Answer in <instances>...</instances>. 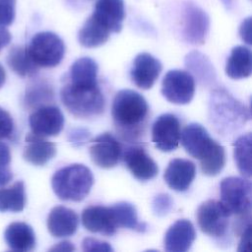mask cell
<instances>
[{
	"label": "cell",
	"instance_id": "obj_8",
	"mask_svg": "<svg viewBox=\"0 0 252 252\" xmlns=\"http://www.w3.org/2000/svg\"><path fill=\"white\" fill-rule=\"evenodd\" d=\"M161 94L175 104L189 103L195 94V81L193 76L183 70H170L162 79Z\"/></svg>",
	"mask_w": 252,
	"mask_h": 252
},
{
	"label": "cell",
	"instance_id": "obj_36",
	"mask_svg": "<svg viewBox=\"0 0 252 252\" xmlns=\"http://www.w3.org/2000/svg\"><path fill=\"white\" fill-rule=\"evenodd\" d=\"M14 132V122L12 116L0 107V140L9 138Z\"/></svg>",
	"mask_w": 252,
	"mask_h": 252
},
{
	"label": "cell",
	"instance_id": "obj_38",
	"mask_svg": "<svg viewBox=\"0 0 252 252\" xmlns=\"http://www.w3.org/2000/svg\"><path fill=\"white\" fill-rule=\"evenodd\" d=\"M239 34L244 42L251 44V17L243 20L239 27Z\"/></svg>",
	"mask_w": 252,
	"mask_h": 252
},
{
	"label": "cell",
	"instance_id": "obj_12",
	"mask_svg": "<svg viewBox=\"0 0 252 252\" xmlns=\"http://www.w3.org/2000/svg\"><path fill=\"white\" fill-rule=\"evenodd\" d=\"M64 115L54 105L37 107L29 117L32 133L41 137L57 136L64 126Z\"/></svg>",
	"mask_w": 252,
	"mask_h": 252
},
{
	"label": "cell",
	"instance_id": "obj_15",
	"mask_svg": "<svg viewBox=\"0 0 252 252\" xmlns=\"http://www.w3.org/2000/svg\"><path fill=\"white\" fill-rule=\"evenodd\" d=\"M162 65L158 59L147 52L139 53L131 69V79L134 84L143 90L151 89L158 78Z\"/></svg>",
	"mask_w": 252,
	"mask_h": 252
},
{
	"label": "cell",
	"instance_id": "obj_30",
	"mask_svg": "<svg viewBox=\"0 0 252 252\" xmlns=\"http://www.w3.org/2000/svg\"><path fill=\"white\" fill-rule=\"evenodd\" d=\"M251 133L238 137L233 143V157L239 172L245 178L251 177Z\"/></svg>",
	"mask_w": 252,
	"mask_h": 252
},
{
	"label": "cell",
	"instance_id": "obj_7",
	"mask_svg": "<svg viewBox=\"0 0 252 252\" xmlns=\"http://www.w3.org/2000/svg\"><path fill=\"white\" fill-rule=\"evenodd\" d=\"M231 215L220 201L207 200L203 202L196 213L200 229L212 237H222L229 226Z\"/></svg>",
	"mask_w": 252,
	"mask_h": 252
},
{
	"label": "cell",
	"instance_id": "obj_25",
	"mask_svg": "<svg viewBox=\"0 0 252 252\" xmlns=\"http://www.w3.org/2000/svg\"><path fill=\"white\" fill-rule=\"evenodd\" d=\"M109 35L110 31L92 15L80 29L78 40L81 45L92 48L105 43Z\"/></svg>",
	"mask_w": 252,
	"mask_h": 252
},
{
	"label": "cell",
	"instance_id": "obj_11",
	"mask_svg": "<svg viewBox=\"0 0 252 252\" xmlns=\"http://www.w3.org/2000/svg\"><path fill=\"white\" fill-rule=\"evenodd\" d=\"M90 156L92 161L98 167L111 168L122 157V148L112 134L105 132L91 141Z\"/></svg>",
	"mask_w": 252,
	"mask_h": 252
},
{
	"label": "cell",
	"instance_id": "obj_27",
	"mask_svg": "<svg viewBox=\"0 0 252 252\" xmlns=\"http://www.w3.org/2000/svg\"><path fill=\"white\" fill-rule=\"evenodd\" d=\"M9 67L21 77H32L38 71V66L32 60L27 47L13 46L7 55Z\"/></svg>",
	"mask_w": 252,
	"mask_h": 252
},
{
	"label": "cell",
	"instance_id": "obj_6",
	"mask_svg": "<svg viewBox=\"0 0 252 252\" xmlns=\"http://www.w3.org/2000/svg\"><path fill=\"white\" fill-rule=\"evenodd\" d=\"M27 49L35 65L43 68L57 66L65 54L63 40L52 32L35 33Z\"/></svg>",
	"mask_w": 252,
	"mask_h": 252
},
{
	"label": "cell",
	"instance_id": "obj_41",
	"mask_svg": "<svg viewBox=\"0 0 252 252\" xmlns=\"http://www.w3.org/2000/svg\"><path fill=\"white\" fill-rule=\"evenodd\" d=\"M49 250L50 251H67V252H70V251H74L75 247H74L73 243H71L70 241L65 240V241L57 243L56 245H54Z\"/></svg>",
	"mask_w": 252,
	"mask_h": 252
},
{
	"label": "cell",
	"instance_id": "obj_23",
	"mask_svg": "<svg viewBox=\"0 0 252 252\" xmlns=\"http://www.w3.org/2000/svg\"><path fill=\"white\" fill-rule=\"evenodd\" d=\"M252 72V55L248 47L237 45L231 49L225 65L226 75L234 80L248 78Z\"/></svg>",
	"mask_w": 252,
	"mask_h": 252
},
{
	"label": "cell",
	"instance_id": "obj_39",
	"mask_svg": "<svg viewBox=\"0 0 252 252\" xmlns=\"http://www.w3.org/2000/svg\"><path fill=\"white\" fill-rule=\"evenodd\" d=\"M10 162H11L10 149L6 144L0 143V169L9 167Z\"/></svg>",
	"mask_w": 252,
	"mask_h": 252
},
{
	"label": "cell",
	"instance_id": "obj_31",
	"mask_svg": "<svg viewBox=\"0 0 252 252\" xmlns=\"http://www.w3.org/2000/svg\"><path fill=\"white\" fill-rule=\"evenodd\" d=\"M53 98V91L51 86L46 82L37 81L32 83L27 89L25 103L29 108L40 107L44 103L51 101Z\"/></svg>",
	"mask_w": 252,
	"mask_h": 252
},
{
	"label": "cell",
	"instance_id": "obj_13",
	"mask_svg": "<svg viewBox=\"0 0 252 252\" xmlns=\"http://www.w3.org/2000/svg\"><path fill=\"white\" fill-rule=\"evenodd\" d=\"M180 141L186 153L199 160L208 156L218 144L199 123L188 124L180 133Z\"/></svg>",
	"mask_w": 252,
	"mask_h": 252
},
{
	"label": "cell",
	"instance_id": "obj_29",
	"mask_svg": "<svg viewBox=\"0 0 252 252\" xmlns=\"http://www.w3.org/2000/svg\"><path fill=\"white\" fill-rule=\"evenodd\" d=\"M26 205V191L23 181H17L8 188H0V212L18 213Z\"/></svg>",
	"mask_w": 252,
	"mask_h": 252
},
{
	"label": "cell",
	"instance_id": "obj_18",
	"mask_svg": "<svg viewBox=\"0 0 252 252\" xmlns=\"http://www.w3.org/2000/svg\"><path fill=\"white\" fill-rule=\"evenodd\" d=\"M196 175V165L184 158H173L169 161L163 178L169 188L177 192L186 191Z\"/></svg>",
	"mask_w": 252,
	"mask_h": 252
},
{
	"label": "cell",
	"instance_id": "obj_33",
	"mask_svg": "<svg viewBox=\"0 0 252 252\" xmlns=\"http://www.w3.org/2000/svg\"><path fill=\"white\" fill-rule=\"evenodd\" d=\"M172 206H173L172 198L170 195L166 193L158 194L152 202L153 212L158 217H163L167 215L172 209Z\"/></svg>",
	"mask_w": 252,
	"mask_h": 252
},
{
	"label": "cell",
	"instance_id": "obj_4",
	"mask_svg": "<svg viewBox=\"0 0 252 252\" xmlns=\"http://www.w3.org/2000/svg\"><path fill=\"white\" fill-rule=\"evenodd\" d=\"M60 96L68 111L79 118L97 116L104 110L105 100L98 85L86 86L68 83L61 89Z\"/></svg>",
	"mask_w": 252,
	"mask_h": 252
},
{
	"label": "cell",
	"instance_id": "obj_28",
	"mask_svg": "<svg viewBox=\"0 0 252 252\" xmlns=\"http://www.w3.org/2000/svg\"><path fill=\"white\" fill-rule=\"evenodd\" d=\"M110 208L118 228L125 227L140 232H144L147 229V224L138 220L136 208L131 203L118 202Z\"/></svg>",
	"mask_w": 252,
	"mask_h": 252
},
{
	"label": "cell",
	"instance_id": "obj_40",
	"mask_svg": "<svg viewBox=\"0 0 252 252\" xmlns=\"http://www.w3.org/2000/svg\"><path fill=\"white\" fill-rule=\"evenodd\" d=\"M250 235H251V225L248 226L240 235V243L238 247V251H246L249 249L250 245Z\"/></svg>",
	"mask_w": 252,
	"mask_h": 252
},
{
	"label": "cell",
	"instance_id": "obj_22",
	"mask_svg": "<svg viewBox=\"0 0 252 252\" xmlns=\"http://www.w3.org/2000/svg\"><path fill=\"white\" fill-rule=\"evenodd\" d=\"M4 238L10 249L18 252H29L35 246V235L31 225L16 221L9 224L4 232Z\"/></svg>",
	"mask_w": 252,
	"mask_h": 252
},
{
	"label": "cell",
	"instance_id": "obj_43",
	"mask_svg": "<svg viewBox=\"0 0 252 252\" xmlns=\"http://www.w3.org/2000/svg\"><path fill=\"white\" fill-rule=\"evenodd\" d=\"M11 41V33L5 28H0V49L8 45Z\"/></svg>",
	"mask_w": 252,
	"mask_h": 252
},
{
	"label": "cell",
	"instance_id": "obj_24",
	"mask_svg": "<svg viewBox=\"0 0 252 252\" xmlns=\"http://www.w3.org/2000/svg\"><path fill=\"white\" fill-rule=\"evenodd\" d=\"M185 66L203 86H210L216 81V70L210 59L197 50L189 52L185 56Z\"/></svg>",
	"mask_w": 252,
	"mask_h": 252
},
{
	"label": "cell",
	"instance_id": "obj_19",
	"mask_svg": "<svg viewBox=\"0 0 252 252\" xmlns=\"http://www.w3.org/2000/svg\"><path fill=\"white\" fill-rule=\"evenodd\" d=\"M79 224L77 213L64 206L54 207L47 218V229L54 237H68L73 235Z\"/></svg>",
	"mask_w": 252,
	"mask_h": 252
},
{
	"label": "cell",
	"instance_id": "obj_17",
	"mask_svg": "<svg viewBox=\"0 0 252 252\" xmlns=\"http://www.w3.org/2000/svg\"><path fill=\"white\" fill-rule=\"evenodd\" d=\"M196 238L193 223L185 219L176 220L166 230L163 238L164 249L169 252H185Z\"/></svg>",
	"mask_w": 252,
	"mask_h": 252
},
{
	"label": "cell",
	"instance_id": "obj_34",
	"mask_svg": "<svg viewBox=\"0 0 252 252\" xmlns=\"http://www.w3.org/2000/svg\"><path fill=\"white\" fill-rule=\"evenodd\" d=\"M16 15V0H0V28L10 26Z\"/></svg>",
	"mask_w": 252,
	"mask_h": 252
},
{
	"label": "cell",
	"instance_id": "obj_37",
	"mask_svg": "<svg viewBox=\"0 0 252 252\" xmlns=\"http://www.w3.org/2000/svg\"><path fill=\"white\" fill-rule=\"evenodd\" d=\"M82 248L84 251H113V248L110 246L109 243L105 241H100L93 237H86L82 242Z\"/></svg>",
	"mask_w": 252,
	"mask_h": 252
},
{
	"label": "cell",
	"instance_id": "obj_9",
	"mask_svg": "<svg viewBox=\"0 0 252 252\" xmlns=\"http://www.w3.org/2000/svg\"><path fill=\"white\" fill-rule=\"evenodd\" d=\"M210 29V17L207 12L193 2L185 3L182 13V35L186 42L203 44Z\"/></svg>",
	"mask_w": 252,
	"mask_h": 252
},
{
	"label": "cell",
	"instance_id": "obj_14",
	"mask_svg": "<svg viewBox=\"0 0 252 252\" xmlns=\"http://www.w3.org/2000/svg\"><path fill=\"white\" fill-rule=\"evenodd\" d=\"M122 158L127 168L138 180L147 181L158 173V164L141 146L127 148L122 154Z\"/></svg>",
	"mask_w": 252,
	"mask_h": 252
},
{
	"label": "cell",
	"instance_id": "obj_3",
	"mask_svg": "<svg viewBox=\"0 0 252 252\" xmlns=\"http://www.w3.org/2000/svg\"><path fill=\"white\" fill-rule=\"evenodd\" d=\"M93 184L94 176L91 169L82 163H73L58 169L51 179L53 192L63 201L84 200Z\"/></svg>",
	"mask_w": 252,
	"mask_h": 252
},
{
	"label": "cell",
	"instance_id": "obj_35",
	"mask_svg": "<svg viewBox=\"0 0 252 252\" xmlns=\"http://www.w3.org/2000/svg\"><path fill=\"white\" fill-rule=\"evenodd\" d=\"M68 141L74 147L85 145L91 138V133L86 128H73L68 132Z\"/></svg>",
	"mask_w": 252,
	"mask_h": 252
},
{
	"label": "cell",
	"instance_id": "obj_32",
	"mask_svg": "<svg viewBox=\"0 0 252 252\" xmlns=\"http://www.w3.org/2000/svg\"><path fill=\"white\" fill-rule=\"evenodd\" d=\"M225 165V151L224 148L218 144L216 148L203 159L200 160L201 170L205 175L216 176Z\"/></svg>",
	"mask_w": 252,
	"mask_h": 252
},
{
	"label": "cell",
	"instance_id": "obj_2",
	"mask_svg": "<svg viewBox=\"0 0 252 252\" xmlns=\"http://www.w3.org/2000/svg\"><path fill=\"white\" fill-rule=\"evenodd\" d=\"M209 113L212 124L222 135L232 134L251 117L250 109L224 89H215L212 91Z\"/></svg>",
	"mask_w": 252,
	"mask_h": 252
},
{
	"label": "cell",
	"instance_id": "obj_20",
	"mask_svg": "<svg viewBox=\"0 0 252 252\" xmlns=\"http://www.w3.org/2000/svg\"><path fill=\"white\" fill-rule=\"evenodd\" d=\"M92 15L104 25L110 32H119L125 18L124 1L98 0Z\"/></svg>",
	"mask_w": 252,
	"mask_h": 252
},
{
	"label": "cell",
	"instance_id": "obj_26",
	"mask_svg": "<svg viewBox=\"0 0 252 252\" xmlns=\"http://www.w3.org/2000/svg\"><path fill=\"white\" fill-rule=\"evenodd\" d=\"M98 67L96 62L90 57L77 59L70 68V82L74 85L94 86L97 84Z\"/></svg>",
	"mask_w": 252,
	"mask_h": 252
},
{
	"label": "cell",
	"instance_id": "obj_44",
	"mask_svg": "<svg viewBox=\"0 0 252 252\" xmlns=\"http://www.w3.org/2000/svg\"><path fill=\"white\" fill-rule=\"evenodd\" d=\"M6 80V72L4 70V68L2 67V65L0 64V88L4 85Z\"/></svg>",
	"mask_w": 252,
	"mask_h": 252
},
{
	"label": "cell",
	"instance_id": "obj_10",
	"mask_svg": "<svg viewBox=\"0 0 252 252\" xmlns=\"http://www.w3.org/2000/svg\"><path fill=\"white\" fill-rule=\"evenodd\" d=\"M180 122L171 113L159 115L152 127V141L161 152L174 151L180 142Z\"/></svg>",
	"mask_w": 252,
	"mask_h": 252
},
{
	"label": "cell",
	"instance_id": "obj_1",
	"mask_svg": "<svg viewBox=\"0 0 252 252\" xmlns=\"http://www.w3.org/2000/svg\"><path fill=\"white\" fill-rule=\"evenodd\" d=\"M111 115L118 132L125 139H135L143 132L149 115V105L138 92L121 90L113 98Z\"/></svg>",
	"mask_w": 252,
	"mask_h": 252
},
{
	"label": "cell",
	"instance_id": "obj_42",
	"mask_svg": "<svg viewBox=\"0 0 252 252\" xmlns=\"http://www.w3.org/2000/svg\"><path fill=\"white\" fill-rule=\"evenodd\" d=\"M12 178H13V174L9 167L0 169V186H4L8 184Z\"/></svg>",
	"mask_w": 252,
	"mask_h": 252
},
{
	"label": "cell",
	"instance_id": "obj_16",
	"mask_svg": "<svg viewBox=\"0 0 252 252\" xmlns=\"http://www.w3.org/2000/svg\"><path fill=\"white\" fill-rule=\"evenodd\" d=\"M82 222L85 228L91 232H98L111 236L115 234L117 225L110 207L90 206L82 213Z\"/></svg>",
	"mask_w": 252,
	"mask_h": 252
},
{
	"label": "cell",
	"instance_id": "obj_21",
	"mask_svg": "<svg viewBox=\"0 0 252 252\" xmlns=\"http://www.w3.org/2000/svg\"><path fill=\"white\" fill-rule=\"evenodd\" d=\"M27 146L24 149V158L33 165H44L56 155V147L44 137L30 133L26 137Z\"/></svg>",
	"mask_w": 252,
	"mask_h": 252
},
{
	"label": "cell",
	"instance_id": "obj_5",
	"mask_svg": "<svg viewBox=\"0 0 252 252\" xmlns=\"http://www.w3.org/2000/svg\"><path fill=\"white\" fill-rule=\"evenodd\" d=\"M220 202L229 214L244 216L251 214L252 187L248 178L229 176L220 181Z\"/></svg>",
	"mask_w": 252,
	"mask_h": 252
},
{
	"label": "cell",
	"instance_id": "obj_45",
	"mask_svg": "<svg viewBox=\"0 0 252 252\" xmlns=\"http://www.w3.org/2000/svg\"><path fill=\"white\" fill-rule=\"evenodd\" d=\"M220 1H221L222 5H223L227 10L231 9L232 6H233V0H220Z\"/></svg>",
	"mask_w": 252,
	"mask_h": 252
}]
</instances>
